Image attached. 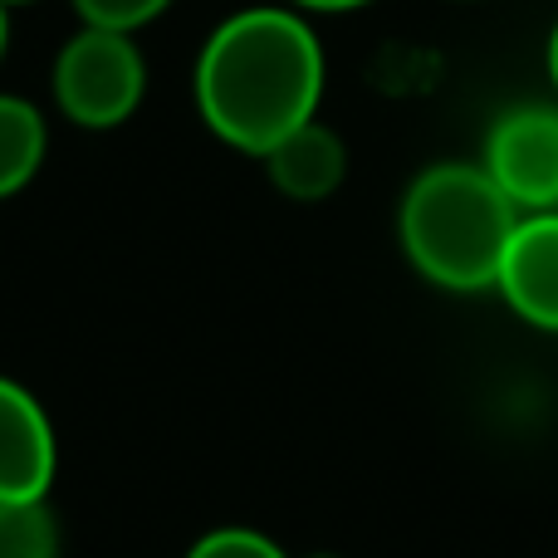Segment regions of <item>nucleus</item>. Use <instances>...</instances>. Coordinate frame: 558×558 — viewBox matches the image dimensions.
<instances>
[{
    "label": "nucleus",
    "mask_w": 558,
    "mask_h": 558,
    "mask_svg": "<svg viewBox=\"0 0 558 558\" xmlns=\"http://www.w3.org/2000/svg\"><path fill=\"white\" fill-rule=\"evenodd\" d=\"M294 5H304V10H357V5H367V0H294Z\"/></svg>",
    "instance_id": "nucleus-12"
},
{
    "label": "nucleus",
    "mask_w": 558,
    "mask_h": 558,
    "mask_svg": "<svg viewBox=\"0 0 558 558\" xmlns=\"http://www.w3.org/2000/svg\"><path fill=\"white\" fill-rule=\"evenodd\" d=\"M0 558H59V524L45 500H0Z\"/></svg>",
    "instance_id": "nucleus-9"
},
{
    "label": "nucleus",
    "mask_w": 558,
    "mask_h": 558,
    "mask_svg": "<svg viewBox=\"0 0 558 558\" xmlns=\"http://www.w3.org/2000/svg\"><path fill=\"white\" fill-rule=\"evenodd\" d=\"M495 284L524 324L558 333V211H534L514 226Z\"/></svg>",
    "instance_id": "nucleus-6"
},
{
    "label": "nucleus",
    "mask_w": 558,
    "mask_h": 558,
    "mask_svg": "<svg viewBox=\"0 0 558 558\" xmlns=\"http://www.w3.org/2000/svg\"><path fill=\"white\" fill-rule=\"evenodd\" d=\"M308 558H338V554H308Z\"/></svg>",
    "instance_id": "nucleus-15"
},
{
    "label": "nucleus",
    "mask_w": 558,
    "mask_h": 558,
    "mask_svg": "<svg viewBox=\"0 0 558 558\" xmlns=\"http://www.w3.org/2000/svg\"><path fill=\"white\" fill-rule=\"evenodd\" d=\"M324 98L318 35L279 5L221 20L196 59V108L221 143L265 157L279 137L314 123Z\"/></svg>",
    "instance_id": "nucleus-1"
},
{
    "label": "nucleus",
    "mask_w": 558,
    "mask_h": 558,
    "mask_svg": "<svg viewBox=\"0 0 558 558\" xmlns=\"http://www.w3.org/2000/svg\"><path fill=\"white\" fill-rule=\"evenodd\" d=\"M54 461V426L39 397L0 377V500H45Z\"/></svg>",
    "instance_id": "nucleus-5"
},
{
    "label": "nucleus",
    "mask_w": 558,
    "mask_h": 558,
    "mask_svg": "<svg viewBox=\"0 0 558 558\" xmlns=\"http://www.w3.org/2000/svg\"><path fill=\"white\" fill-rule=\"evenodd\" d=\"M172 0H74V10L84 15V25L94 29H118V35H133L137 25L157 20Z\"/></svg>",
    "instance_id": "nucleus-10"
},
{
    "label": "nucleus",
    "mask_w": 558,
    "mask_h": 558,
    "mask_svg": "<svg viewBox=\"0 0 558 558\" xmlns=\"http://www.w3.org/2000/svg\"><path fill=\"white\" fill-rule=\"evenodd\" d=\"M520 206L485 167L436 162L402 196V251L432 284L475 294L500 279Z\"/></svg>",
    "instance_id": "nucleus-2"
},
{
    "label": "nucleus",
    "mask_w": 558,
    "mask_h": 558,
    "mask_svg": "<svg viewBox=\"0 0 558 558\" xmlns=\"http://www.w3.org/2000/svg\"><path fill=\"white\" fill-rule=\"evenodd\" d=\"M5 39H10V20H5V0H0V54H5Z\"/></svg>",
    "instance_id": "nucleus-14"
},
{
    "label": "nucleus",
    "mask_w": 558,
    "mask_h": 558,
    "mask_svg": "<svg viewBox=\"0 0 558 558\" xmlns=\"http://www.w3.org/2000/svg\"><path fill=\"white\" fill-rule=\"evenodd\" d=\"M265 167H270V182L289 202H324V196H333L343 186L348 147L333 128L304 123L265 153Z\"/></svg>",
    "instance_id": "nucleus-7"
},
{
    "label": "nucleus",
    "mask_w": 558,
    "mask_h": 558,
    "mask_svg": "<svg viewBox=\"0 0 558 558\" xmlns=\"http://www.w3.org/2000/svg\"><path fill=\"white\" fill-rule=\"evenodd\" d=\"M147 64L137 45L118 29H94L74 35L54 59V98L59 113L69 123L88 128V133H108V128L128 123L143 104Z\"/></svg>",
    "instance_id": "nucleus-3"
},
{
    "label": "nucleus",
    "mask_w": 558,
    "mask_h": 558,
    "mask_svg": "<svg viewBox=\"0 0 558 558\" xmlns=\"http://www.w3.org/2000/svg\"><path fill=\"white\" fill-rule=\"evenodd\" d=\"M45 118L29 98L0 94V202L25 192L45 162Z\"/></svg>",
    "instance_id": "nucleus-8"
},
{
    "label": "nucleus",
    "mask_w": 558,
    "mask_h": 558,
    "mask_svg": "<svg viewBox=\"0 0 558 558\" xmlns=\"http://www.w3.org/2000/svg\"><path fill=\"white\" fill-rule=\"evenodd\" d=\"M5 5H20V0H5Z\"/></svg>",
    "instance_id": "nucleus-16"
},
{
    "label": "nucleus",
    "mask_w": 558,
    "mask_h": 558,
    "mask_svg": "<svg viewBox=\"0 0 558 558\" xmlns=\"http://www.w3.org/2000/svg\"><path fill=\"white\" fill-rule=\"evenodd\" d=\"M186 558H284V549L255 530H211L192 544Z\"/></svg>",
    "instance_id": "nucleus-11"
},
{
    "label": "nucleus",
    "mask_w": 558,
    "mask_h": 558,
    "mask_svg": "<svg viewBox=\"0 0 558 558\" xmlns=\"http://www.w3.org/2000/svg\"><path fill=\"white\" fill-rule=\"evenodd\" d=\"M549 74H554V84H558V25H554V39H549Z\"/></svg>",
    "instance_id": "nucleus-13"
},
{
    "label": "nucleus",
    "mask_w": 558,
    "mask_h": 558,
    "mask_svg": "<svg viewBox=\"0 0 558 558\" xmlns=\"http://www.w3.org/2000/svg\"><path fill=\"white\" fill-rule=\"evenodd\" d=\"M485 172L520 211H554L558 206V113L554 108H520L505 113L485 147Z\"/></svg>",
    "instance_id": "nucleus-4"
}]
</instances>
